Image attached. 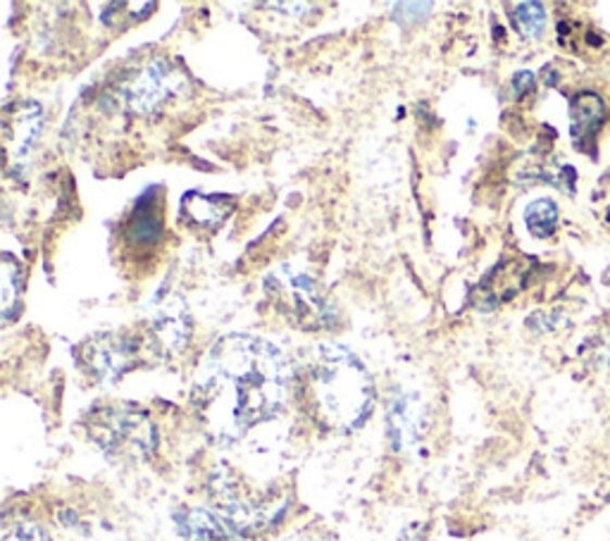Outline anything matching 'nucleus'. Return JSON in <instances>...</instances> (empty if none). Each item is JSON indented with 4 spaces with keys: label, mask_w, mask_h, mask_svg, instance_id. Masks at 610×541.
Segmentation results:
<instances>
[{
    "label": "nucleus",
    "mask_w": 610,
    "mask_h": 541,
    "mask_svg": "<svg viewBox=\"0 0 610 541\" xmlns=\"http://www.w3.org/2000/svg\"><path fill=\"white\" fill-rule=\"evenodd\" d=\"M89 435L103 451L117 458H145L157 444L155 425L143 411L131 405H103L96 408L89 420Z\"/></svg>",
    "instance_id": "nucleus-4"
},
{
    "label": "nucleus",
    "mask_w": 610,
    "mask_h": 541,
    "mask_svg": "<svg viewBox=\"0 0 610 541\" xmlns=\"http://www.w3.org/2000/svg\"><path fill=\"white\" fill-rule=\"evenodd\" d=\"M289 363L275 343L253 335H227L213 343L191 387V403L207 432L239 439L282 411Z\"/></svg>",
    "instance_id": "nucleus-1"
},
{
    "label": "nucleus",
    "mask_w": 610,
    "mask_h": 541,
    "mask_svg": "<svg viewBox=\"0 0 610 541\" xmlns=\"http://www.w3.org/2000/svg\"><path fill=\"white\" fill-rule=\"evenodd\" d=\"M179 530L187 541H246L234 525L207 511H187L179 518Z\"/></svg>",
    "instance_id": "nucleus-10"
},
{
    "label": "nucleus",
    "mask_w": 610,
    "mask_h": 541,
    "mask_svg": "<svg viewBox=\"0 0 610 541\" xmlns=\"http://www.w3.org/2000/svg\"><path fill=\"white\" fill-rule=\"evenodd\" d=\"M141 341L122 335H101L79 347V361L101 382H115L137 363Z\"/></svg>",
    "instance_id": "nucleus-5"
},
{
    "label": "nucleus",
    "mask_w": 610,
    "mask_h": 541,
    "mask_svg": "<svg viewBox=\"0 0 610 541\" xmlns=\"http://www.w3.org/2000/svg\"><path fill=\"white\" fill-rule=\"evenodd\" d=\"M420 427H422V405L418 399L404 397L392 405L389 413V429H392L396 449H408L418 444L420 439Z\"/></svg>",
    "instance_id": "nucleus-12"
},
{
    "label": "nucleus",
    "mask_w": 610,
    "mask_h": 541,
    "mask_svg": "<svg viewBox=\"0 0 610 541\" xmlns=\"http://www.w3.org/2000/svg\"><path fill=\"white\" fill-rule=\"evenodd\" d=\"M8 541H51V537H48L43 527H39V525L22 523V525H15V530L8 534Z\"/></svg>",
    "instance_id": "nucleus-18"
},
{
    "label": "nucleus",
    "mask_w": 610,
    "mask_h": 541,
    "mask_svg": "<svg viewBox=\"0 0 610 541\" xmlns=\"http://www.w3.org/2000/svg\"><path fill=\"white\" fill-rule=\"evenodd\" d=\"M512 24L528 39H539L546 32V8L542 3H518L512 10Z\"/></svg>",
    "instance_id": "nucleus-16"
},
{
    "label": "nucleus",
    "mask_w": 610,
    "mask_h": 541,
    "mask_svg": "<svg viewBox=\"0 0 610 541\" xmlns=\"http://www.w3.org/2000/svg\"><path fill=\"white\" fill-rule=\"evenodd\" d=\"M534 89V75L528 70H520L516 72V77H512V93L516 98H522L524 93H530Z\"/></svg>",
    "instance_id": "nucleus-19"
},
{
    "label": "nucleus",
    "mask_w": 610,
    "mask_h": 541,
    "mask_svg": "<svg viewBox=\"0 0 610 541\" xmlns=\"http://www.w3.org/2000/svg\"><path fill=\"white\" fill-rule=\"evenodd\" d=\"M179 84V72L165 60H155L149 67L137 72L122 93H125V101L134 113H153L157 105H163L177 91Z\"/></svg>",
    "instance_id": "nucleus-6"
},
{
    "label": "nucleus",
    "mask_w": 610,
    "mask_h": 541,
    "mask_svg": "<svg viewBox=\"0 0 610 541\" xmlns=\"http://www.w3.org/2000/svg\"><path fill=\"white\" fill-rule=\"evenodd\" d=\"M606 119V101L596 91H580L570 101V134L580 151H587L596 143V137Z\"/></svg>",
    "instance_id": "nucleus-9"
},
{
    "label": "nucleus",
    "mask_w": 610,
    "mask_h": 541,
    "mask_svg": "<svg viewBox=\"0 0 610 541\" xmlns=\"http://www.w3.org/2000/svg\"><path fill=\"white\" fill-rule=\"evenodd\" d=\"M291 541H332V539H325V537H310V534H301V537H294Z\"/></svg>",
    "instance_id": "nucleus-20"
},
{
    "label": "nucleus",
    "mask_w": 610,
    "mask_h": 541,
    "mask_svg": "<svg viewBox=\"0 0 610 541\" xmlns=\"http://www.w3.org/2000/svg\"><path fill=\"white\" fill-rule=\"evenodd\" d=\"M157 231H161V217L153 215V207L139 205L131 219V239L137 241H155Z\"/></svg>",
    "instance_id": "nucleus-17"
},
{
    "label": "nucleus",
    "mask_w": 610,
    "mask_h": 541,
    "mask_svg": "<svg viewBox=\"0 0 610 541\" xmlns=\"http://www.w3.org/2000/svg\"><path fill=\"white\" fill-rule=\"evenodd\" d=\"M305 391L317 420L336 432L358 429L374 405L368 367L339 343H322L313 351L305 370Z\"/></svg>",
    "instance_id": "nucleus-2"
},
{
    "label": "nucleus",
    "mask_w": 610,
    "mask_h": 541,
    "mask_svg": "<svg viewBox=\"0 0 610 541\" xmlns=\"http://www.w3.org/2000/svg\"><path fill=\"white\" fill-rule=\"evenodd\" d=\"M191 335V317L179 299L157 305L145 325V349L157 355H175L187 347Z\"/></svg>",
    "instance_id": "nucleus-7"
},
{
    "label": "nucleus",
    "mask_w": 610,
    "mask_h": 541,
    "mask_svg": "<svg viewBox=\"0 0 610 541\" xmlns=\"http://www.w3.org/2000/svg\"><path fill=\"white\" fill-rule=\"evenodd\" d=\"M558 205L551 199H539L524 211V225L534 239H551L558 229Z\"/></svg>",
    "instance_id": "nucleus-15"
},
{
    "label": "nucleus",
    "mask_w": 610,
    "mask_h": 541,
    "mask_svg": "<svg viewBox=\"0 0 610 541\" xmlns=\"http://www.w3.org/2000/svg\"><path fill=\"white\" fill-rule=\"evenodd\" d=\"M265 293L270 297L275 309L282 313L291 325L301 329L317 331L332 329L339 323V313L315 281L296 273L291 267H282L265 279Z\"/></svg>",
    "instance_id": "nucleus-3"
},
{
    "label": "nucleus",
    "mask_w": 610,
    "mask_h": 541,
    "mask_svg": "<svg viewBox=\"0 0 610 541\" xmlns=\"http://www.w3.org/2000/svg\"><path fill=\"white\" fill-rule=\"evenodd\" d=\"M43 108L34 101L17 103L5 113V151L15 160L27 158L41 137Z\"/></svg>",
    "instance_id": "nucleus-8"
},
{
    "label": "nucleus",
    "mask_w": 610,
    "mask_h": 541,
    "mask_svg": "<svg viewBox=\"0 0 610 541\" xmlns=\"http://www.w3.org/2000/svg\"><path fill=\"white\" fill-rule=\"evenodd\" d=\"M524 285V277L518 273V263H506V277L504 265L496 267L490 277H484L480 289H474V303L480 309H494L501 301H508L512 293H518Z\"/></svg>",
    "instance_id": "nucleus-11"
},
{
    "label": "nucleus",
    "mask_w": 610,
    "mask_h": 541,
    "mask_svg": "<svg viewBox=\"0 0 610 541\" xmlns=\"http://www.w3.org/2000/svg\"><path fill=\"white\" fill-rule=\"evenodd\" d=\"M231 211V201L227 196H205L199 191H191L181 201V215H185L191 225L199 227H217L227 213Z\"/></svg>",
    "instance_id": "nucleus-13"
},
{
    "label": "nucleus",
    "mask_w": 610,
    "mask_h": 541,
    "mask_svg": "<svg viewBox=\"0 0 610 541\" xmlns=\"http://www.w3.org/2000/svg\"><path fill=\"white\" fill-rule=\"evenodd\" d=\"M0 313L3 323H10L22 305V287H24V269L12 255H3V269H0Z\"/></svg>",
    "instance_id": "nucleus-14"
}]
</instances>
